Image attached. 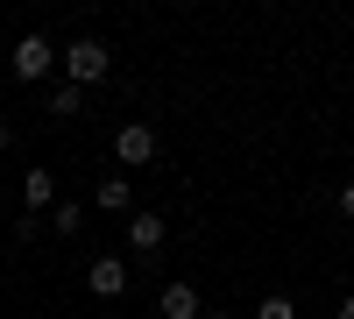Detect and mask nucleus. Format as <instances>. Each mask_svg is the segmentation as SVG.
Instances as JSON below:
<instances>
[{
    "instance_id": "obj_11",
    "label": "nucleus",
    "mask_w": 354,
    "mask_h": 319,
    "mask_svg": "<svg viewBox=\"0 0 354 319\" xmlns=\"http://www.w3.org/2000/svg\"><path fill=\"white\" fill-rule=\"evenodd\" d=\"M255 319H298V305H290L283 291H270V298H262V305H255Z\"/></svg>"
},
{
    "instance_id": "obj_14",
    "label": "nucleus",
    "mask_w": 354,
    "mask_h": 319,
    "mask_svg": "<svg viewBox=\"0 0 354 319\" xmlns=\"http://www.w3.org/2000/svg\"><path fill=\"white\" fill-rule=\"evenodd\" d=\"M340 319H354V291H347V298H340Z\"/></svg>"
},
{
    "instance_id": "obj_9",
    "label": "nucleus",
    "mask_w": 354,
    "mask_h": 319,
    "mask_svg": "<svg viewBox=\"0 0 354 319\" xmlns=\"http://www.w3.org/2000/svg\"><path fill=\"white\" fill-rule=\"evenodd\" d=\"M50 113H57V121H78V113H85V85H57V93H50Z\"/></svg>"
},
{
    "instance_id": "obj_8",
    "label": "nucleus",
    "mask_w": 354,
    "mask_h": 319,
    "mask_svg": "<svg viewBox=\"0 0 354 319\" xmlns=\"http://www.w3.org/2000/svg\"><path fill=\"white\" fill-rule=\"evenodd\" d=\"M128 199H135V192H128V178H121V170H113V178H100L93 206H100V213H128Z\"/></svg>"
},
{
    "instance_id": "obj_15",
    "label": "nucleus",
    "mask_w": 354,
    "mask_h": 319,
    "mask_svg": "<svg viewBox=\"0 0 354 319\" xmlns=\"http://www.w3.org/2000/svg\"><path fill=\"white\" fill-rule=\"evenodd\" d=\"M205 319H234V312H205Z\"/></svg>"
},
{
    "instance_id": "obj_10",
    "label": "nucleus",
    "mask_w": 354,
    "mask_h": 319,
    "mask_svg": "<svg viewBox=\"0 0 354 319\" xmlns=\"http://www.w3.org/2000/svg\"><path fill=\"white\" fill-rule=\"evenodd\" d=\"M43 227H57V235H78V227H85V206H78V199H57Z\"/></svg>"
},
{
    "instance_id": "obj_13",
    "label": "nucleus",
    "mask_w": 354,
    "mask_h": 319,
    "mask_svg": "<svg viewBox=\"0 0 354 319\" xmlns=\"http://www.w3.org/2000/svg\"><path fill=\"white\" fill-rule=\"evenodd\" d=\"M0 149H15V128H8V121H0Z\"/></svg>"
},
{
    "instance_id": "obj_6",
    "label": "nucleus",
    "mask_w": 354,
    "mask_h": 319,
    "mask_svg": "<svg viewBox=\"0 0 354 319\" xmlns=\"http://www.w3.org/2000/svg\"><path fill=\"white\" fill-rule=\"evenodd\" d=\"M50 64H57L50 36H21V43H15V78H43Z\"/></svg>"
},
{
    "instance_id": "obj_7",
    "label": "nucleus",
    "mask_w": 354,
    "mask_h": 319,
    "mask_svg": "<svg viewBox=\"0 0 354 319\" xmlns=\"http://www.w3.org/2000/svg\"><path fill=\"white\" fill-rule=\"evenodd\" d=\"M21 199H28V220H50V206H57V178H50V170H28V178H21Z\"/></svg>"
},
{
    "instance_id": "obj_4",
    "label": "nucleus",
    "mask_w": 354,
    "mask_h": 319,
    "mask_svg": "<svg viewBox=\"0 0 354 319\" xmlns=\"http://www.w3.org/2000/svg\"><path fill=\"white\" fill-rule=\"evenodd\" d=\"M156 312H163V319H205V298H198V284H163V291H156Z\"/></svg>"
},
{
    "instance_id": "obj_12",
    "label": "nucleus",
    "mask_w": 354,
    "mask_h": 319,
    "mask_svg": "<svg viewBox=\"0 0 354 319\" xmlns=\"http://www.w3.org/2000/svg\"><path fill=\"white\" fill-rule=\"evenodd\" d=\"M340 213H347V220H354V185H340Z\"/></svg>"
},
{
    "instance_id": "obj_3",
    "label": "nucleus",
    "mask_w": 354,
    "mask_h": 319,
    "mask_svg": "<svg viewBox=\"0 0 354 319\" xmlns=\"http://www.w3.org/2000/svg\"><path fill=\"white\" fill-rule=\"evenodd\" d=\"M163 241H170V220L163 213H128V248L135 255H163Z\"/></svg>"
},
{
    "instance_id": "obj_2",
    "label": "nucleus",
    "mask_w": 354,
    "mask_h": 319,
    "mask_svg": "<svg viewBox=\"0 0 354 319\" xmlns=\"http://www.w3.org/2000/svg\"><path fill=\"white\" fill-rule=\"evenodd\" d=\"M113 156H121V170H142L156 156V128L149 121H121V128H113Z\"/></svg>"
},
{
    "instance_id": "obj_5",
    "label": "nucleus",
    "mask_w": 354,
    "mask_h": 319,
    "mask_svg": "<svg viewBox=\"0 0 354 319\" xmlns=\"http://www.w3.org/2000/svg\"><path fill=\"white\" fill-rule=\"evenodd\" d=\"M85 291H93V298H121L128 291V263H121V255H100V263L85 270Z\"/></svg>"
},
{
    "instance_id": "obj_1",
    "label": "nucleus",
    "mask_w": 354,
    "mask_h": 319,
    "mask_svg": "<svg viewBox=\"0 0 354 319\" xmlns=\"http://www.w3.org/2000/svg\"><path fill=\"white\" fill-rule=\"evenodd\" d=\"M57 64L71 71V85H100V78L113 71V50H106L100 36H78L71 50H57Z\"/></svg>"
}]
</instances>
